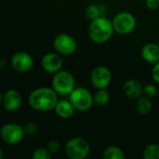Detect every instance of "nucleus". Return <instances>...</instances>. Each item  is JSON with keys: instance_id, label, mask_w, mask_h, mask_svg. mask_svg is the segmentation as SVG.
Wrapping results in <instances>:
<instances>
[{"instance_id": "f257e3e1", "label": "nucleus", "mask_w": 159, "mask_h": 159, "mask_svg": "<svg viewBox=\"0 0 159 159\" xmlns=\"http://www.w3.org/2000/svg\"><path fill=\"white\" fill-rule=\"evenodd\" d=\"M57 93L53 89L38 88L33 90L28 97V103L34 110L40 112H49L54 110L58 102Z\"/></svg>"}, {"instance_id": "f03ea898", "label": "nucleus", "mask_w": 159, "mask_h": 159, "mask_svg": "<svg viewBox=\"0 0 159 159\" xmlns=\"http://www.w3.org/2000/svg\"><path fill=\"white\" fill-rule=\"evenodd\" d=\"M114 32L112 21L105 17L99 16L98 18L91 20L88 34L90 39L97 44H103L111 39Z\"/></svg>"}, {"instance_id": "7ed1b4c3", "label": "nucleus", "mask_w": 159, "mask_h": 159, "mask_svg": "<svg viewBox=\"0 0 159 159\" xmlns=\"http://www.w3.org/2000/svg\"><path fill=\"white\" fill-rule=\"evenodd\" d=\"M52 89L58 95L68 96L76 88V81L74 76L67 71L57 72L52 81Z\"/></svg>"}, {"instance_id": "20e7f679", "label": "nucleus", "mask_w": 159, "mask_h": 159, "mask_svg": "<svg viewBox=\"0 0 159 159\" xmlns=\"http://www.w3.org/2000/svg\"><path fill=\"white\" fill-rule=\"evenodd\" d=\"M65 153L70 159H84L90 153V145L83 138L75 137L67 143Z\"/></svg>"}, {"instance_id": "39448f33", "label": "nucleus", "mask_w": 159, "mask_h": 159, "mask_svg": "<svg viewBox=\"0 0 159 159\" xmlns=\"http://www.w3.org/2000/svg\"><path fill=\"white\" fill-rule=\"evenodd\" d=\"M68 97L74 108L80 112L89 110L94 104V96L84 88H75Z\"/></svg>"}, {"instance_id": "423d86ee", "label": "nucleus", "mask_w": 159, "mask_h": 159, "mask_svg": "<svg viewBox=\"0 0 159 159\" xmlns=\"http://www.w3.org/2000/svg\"><path fill=\"white\" fill-rule=\"evenodd\" d=\"M114 31L119 34H128L134 31L137 25L136 18L129 12L123 11L115 15L112 20Z\"/></svg>"}, {"instance_id": "0eeeda50", "label": "nucleus", "mask_w": 159, "mask_h": 159, "mask_svg": "<svg viewBox=\"0 0 159 159\" xmlns=\"http://www.w3.org/2000/svg\"><path fill=\"white\" fill-rule=\"evenodd\" d=\"M24 131L22 127L14 124V123H7L5 124L0 129V137L7 144L14 145L20 143L23 137Z\"/></svg>"}, {"instance_id": "6e6552de", "label": "nucleus", "mask_w": 159, "mask_h": 159, "mask_svg": "<svg viewBox=\"0 0 159 159\" xmlns=\"http://www.w3.org/2000/svg\"><path fill=\"white\" fill-rule=\"evenodd\" d=\"M53 48L57 53L68 56L76 51L77 43L71 35L67 34H60L53 40Z\"/></svg>"}, {"instance_id": "1a4fd4ad", "label": "nucleus", "mask_w": 159, "mask_h": 159, "mask_svg": "<svg viewBox=\"0 0 159 159\" xmlns=\"http://www.w3.org/2000/svg\"><path fill=\"white\" fill-rule=\"evenodd\" d=\"M90 78L96 89H107L112 82V74L107 67L97 66L92 71Z\"/></svg>"}, {"instance_id": "9d476101", "label": "nucleus", "mask_w": 159, "mask_h": 159, "mask_svg": "<svg viewBox=\"0 0 159 159\" xmlns=\"http://www.w3.org/2000/svg\"><path fill=\"white\" fill-rule=\"evenodd\" d=\"M11 66L13 69L20 73L29 72L34 64L33 58L31 55L24 51H18L14 53L11 57Z\"/></svg>"}, {"instance_id": "9b49d317", "label": "nucleus", "mask_w": 159, "mask_h": 159, "mask_svg": "<svg viewBox=\"0 0 159 159\" xmlns=\"http://www.w3.org/2000/svg\"><path fill=\"white\" fill-rule=\"evenodd\" d=\"M41 67L49 74H56L63 67V60L59 53H47L41 59Z\"/></svg>"}, {"instance_id": "f8f14e48", "label": "nucleus", "mask_w": 159, "mask_h": 159, "mask_svg": "<svg viewBox=\"0 0 159 159\" xmlns=\"http://www.w3.org/2000/svg\"><path fill=\"white\" fill-rule=\"evenodd\" d=\"M5 110L7 112H16L22 104V96L16 89H8L3 95L2 101Z\"/></svg>"}, {"instance_id": "ddd939ff", "label": "nucleus", "mask_w": 159, "mask_h": 159, "mask_svg": "<svg viewBox=\"0 0 159 159\" xmlns=\"http://www.w3.org/2000/svg\"><path fill=\"white\" fill-rule=\"evenodd\" d=\"M75 108L74 106L72 105V103L70 102V101L68 100H58L55 107H54V111H55V114L63 118V119H67V118H70L73 115H74V112H75Z\"/></svg>"}, {"instance_id": "4468645a", "label": "nucleus", "mask_w": 159, "mask_h": 159, "mask_svg": "<svg viewBox=\"0 0 159 159\" xmlns=\"http://www.w3.org/2000/svg\"><path fill=\"white\" fill-rule=\"evenodd\" d=\"M124 92L127 97H128L131 100H136L139 99L142 92H143V88L142 85L136 81V80H128L124 84Z\"/></svg>"}, {"instance_id": "2eb2a0df", "label": "nucleus", "mask_w": 159, "mask_h": 159, "mask_svg": "<svg viewBox=\"0 0 159 159\" xmlns=\"http://www.w3.org/2000/svg\"><path fill=\"white\" fill-rule=\"evenodd\" d=\"M142 57L149 63L159 61V47L154 43L146 44L142 49Z\"/></svg>"}, {"instance_id": "dca6fc26", "label": "nucleus", "mask_w": 159, "mask_h": 159, "mask_svg": "<svg viewBox=\"0 0 159 159\" xmlns=\"http://www.w3.org/2000/svg\"><path fill=\"white\" fill-rule=\"evenodd\" d=\"M136 110L142 116L148 115L152 110V102H151V101L146 97L139 98V100L136 102Z\"/></svg>"}, {"instance_id": "f3484780", "label": "nucleus", "mask_w": 159, "mask_h": 159, "mask_svg": "<svg viewBox=\"0 0 159 159\" xmlns=\"http://www.w3.org/2000/svg\"><path fill=\"white\" fill-rule=\"evenodd\" d=\"M103 157L105 159H125L126 156L122 149L116 146H110L103 152Z\"/></svg>"}, {"instance_id": "a211bd4d", "label": "nucleus", "mask_w": 159, "mask_h": 159, "mask_svg": "<svg viewBox=\"0 0 159 159\" xmlns=\"http://www.w3.org/2000/svg\"><path fill=\"white\" fill-rule=\"evenodd\" d=\"M110 101V95L106 89H98L94 95V103L97 106H105Z\"/></svg>"}, {"instance_id": "6ab92c4d", "label": "nucleus", "mask_w": 159, "mask_h": 159, "mask_svg": "<svg viewBox=\"0 0 159 159\" xmlns=\"http://www.w3.org/2000/svg\"><path fill=\"white\" fill-rule=\"evenodd\" d=\"M143 158L159 159V145L156 143L148 144L143 151Z\"/></svg>"}, {"instance_id": "aec40b11", "label": "nucleus", "mask_w": 159, "mask_h": 159, "mask_svg": "<svg viewBox=\"0 0 159 159\" xmlns=\"http://www.w3.org/2000/svg\"><path fill=\"white\" fill-rule=\"evenodd\" d=\"M84 15L88 20H93L100 16L99 7L96 5H89L86 7V8L84 10Z\"/></svg>"}, {"instance_id": "412c9836", "label": "nucleus", "mask_w": 159, "mask_h": 159, "mask_svg": "<svg viewBox=\"0 0 159 159\" xmlns=\"http://www.w3.org/2000/svg\"><path fill=\"white\" fill-rule=\"evenodd\" d=\"M52 154L48 150V148L44 147H39L37 148L33 154H32V158L33 159H51Z\"/></svg>"}, {"instance_id": "4be33fe9", "label": "nucleus", "mask_w": 159, "mask_h": 159, "mask_svg": "<svg viewBox=\"0 0 159 159\" xmlns=\"http://www.w3.org/2000/svg\"><path fill=\"white\" fill-rule=\"evenodd\" d=\"M22 129H23V131H24L25 135L32 136V135L37 133V131L38 129V127L35 122H27V123H25L23 125Z\"/></svg>"}, {"instance_id": "5701e85b", "label": "nucleus", "mask_w": 159, "mask_h": 159, "mask_svg": "<svg viewBox=\"0 0 159 159\" xmlns=\"http://www.w3.org/2000/svg\"><path fill=\"white\" fill-rule=\"evenodd\" d=\"M143 92L144 94L148 97V98H153L155 96H157V89L156 86L148 84L143 88Z\"/></svg>"}, {"instance_id": "b1692460", "label": "nucleus", "mask_w": 159, "mask_h": 159, "mask_svg": "<svg viewBox=\"0 0 159 159\" xmlns=\"http://www.w3.org/2000/svg\"><path fill=\"white\" fill-rule=\"evenodd\" d=\"M47 148H48V150L50 151V153L52 155H54V154H57L60 151L61 145H60L59 142H57V141H51V142L48 143Z\"/></svg>"}, {"instance_id": "393cba45", "label": "nucleus", "mask_w": 159, "mask_h": 159, "mask_svg": "<svg viewBox=\"0 0 159 159\" xmlns=\"http://www.w3.org/2000/svg\"><path fill=\"white\" fill-rule=\"evenodd\" d=\"M152 75H153V78H154V80L159 84V61H157L156 64H155V66H154V68H153V71H152Z\"/></svg>"}, {"instance_id": "a878e982", "label": "nucleus", "mask_w": 159, "mask_h": 159, "mask_svg": "<svg viewBox=\"0 0 159 159\" xmlns=\"http://www.w3.org/2000/svg\"><path fill=\"white\" fill-rule=\"evenodd\" d=\"M146 6L149 9L155 10L159 7V0H146Z\"/></svg>"}, {"instance_id": "bb28decb", "label": "nucleus", "mask_w": 159, "mask_h": 159, "mask_svg": "<svg viewBox=\"0 0 159 159\" xmlns=\"http://www.w3.org/2000/svg\"><path fill=\"white\" fill-rule=\"evenodd\" d=\"M4 157V153H3V151L0 149V159H2Z\"/></svg>"}, {"instance_id": "cd10ccee", "label": "nucleus", "mask_w": 159, "mask_h": 159, "mask_svg": "<svg viewBox=\"0 0 159 159\" xmlns=\"http://www.w3.org/2000/svg\"><path fill=\"white\" fill-rule=\"evenodd\" d=\"M2 101H3V95H2V93L0 92V103L2 102Z\"/></svg>"}, {"instance_id": "c85d7f7f", "label": "nucleus", "mask_w": 159, "mask_h": 159, "mask_svg": "<svg viewBox=\"0 0 159 159\" xmlns=\"http://www.w3.org/2000/svg\"><path fill=\"white\" fill-rule=\"evenodd\" d=\"M0 72H1V64H0Z\"/></svg>"}]
</instances>
